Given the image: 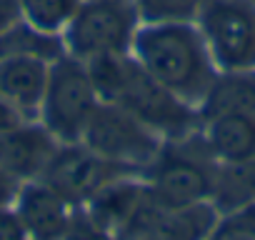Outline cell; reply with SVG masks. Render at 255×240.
<instances>
[{"label":"cell","mask_w":255,"mask_h":240,"mask_svg":"<svg viewBox=\"0 0 255 240\" xmlns=\"http://www.w3.org/2000/svg\"><path fill=\"white\" fill-rule=\"evenodd\" d=\"M208 240H255V205L220 215Z\"/></svg>","instance_id":"cell-20"},{"label":"cell","mask_w":255,"mask_h":240,"mask_svg":"<svg viewBox=\"0 0 255 240\" xmlns=\"http://www.w3.org/2000/svg\"><path fill=\"white\" fill-rule=\"evenodd\" d=\"M208 0H135L143 23H195Z\"/></svg>","instance_id":"cell-19"},{"label":"cell","mask_w":255,"mask_h":240,"mask_svg":"<svg viewBox=\"0 0 255 240\" xmlns=\"http://www.w3.org/2000/svg\"><path fill=\"white\" fill-rule=\"evenodd\" d=\"M20 55H30V58L53 63L65 55L63 35H48V33L35 30L25 20H18L13 28H8L0 35V60L20 58Z\"/></svg>","instance_id":"cell-17"},{"label":"cell","mask_w":255,"mask_h":240,"mask_svg":"<svg viewBox=\"0 0 255 240\" xmlns=\"http://www.w3.org/2000/svg\"><path fill=\"white\" fill-rule=\"evenodd\" d=\"M210 203L220 215L255 205V160L220 163Z\"/></svg>","instance_id":"cell-16"},{"label":"cell","mask_w":255,"mask_h":240,"mask_svg":"<svg viewBox=\"0 0 255 240\" xmlns=\"http://www.w3.org/2000/svg\"><path fill=\"white\" fill-rule=\"evenodd\" d=\"M145 198H148V185L143 175H123L103 185L80 208L100 233H105L110 240H118L135 218Z\"/></svg>","instance_id":"cell-10"},{"label":"cell","mask_w":255,"mask_h":240,"mask_svg":"<svg viewBox=\"0 0 255 240\" xmlns=\"http://www.w3.org/2000/svg\"><path fill=\"white\" fill-rule=\"evenodd\" d=\"M18 20H23L20 0H0V35L8 28H13Z\"/></svg>","instance_id":"cell-24"},{"label":"cell","mask_w":255,"mask_h":240,"mask_svg":"<svg viewBox=\"0 0 255 240\" xmlns=\"http://www.w3.org/2000/svg\"><path fill=\"white\" fill-rule=\"evenodd\" d=\"M20 185H23V180H18L15 175L0 168V208H10L15 203Z\"/></svg>","instance_id":"cell-22"},{"label":"cell","mask_w":255,"mask_h":240,"mask_svg":"<svg viewBox=\"0 0 255 240\" xmlns=\"http://www.w3.org/2000/svg\"><path fill=\"white\" fill-rule=\"evenodd\" d=\"M205 143L215 160H255V113H233L205 120Z\"/></svg>","instance_id":"cell-13"},{"label":"cell","mask_w":255,"mask_h":240,"mask_svg":"<svg viewBox=\"0 0 255 240\" xmlns=\"http://www.w3.org/2000/svg\"><path fill=\"white\" fill-rule=\"evenodd\" d=\"M98 105L100 98L83 60L65 53L50 63L38 120L58 143H80Z\"/></svg>","instance_id":"cell-5"},{"label":"cell","mask_w":255,"mask_h":240,"mask_svg":"<svg viewBox=\"0 0 255 240\" xmlns=\"http://www.w3.org/2000/svg\"><path fill=\"white\" fill-rule=\"evenodd\" d=\"M50 63L30 55L0 60V98L13 103L28 120H38Z\"/></svg>","instance_id":"cell-12"},{"label":"cell","mask_w":255,"mask_h":240,"mask_svg":"<svg viewBox=\"0 0 255 240\" xmlns=\"http://www.w3.org/2000/svg\"><path fill=\"white\" fill-rule=\"evenodd\" d=\"M195 25L218 70H255V5L253 0H208Z\"/></svg>","instance_id":"cell-7"},{"label":"cell","mask_w":255,"mask_h":240,"mask_svg":"<svg viewBox=\"0 0 255 240\" xmlns=\"http://www.w3.org/2000/svg\"><path fill=\"white\" fill-rule=\"evenodd\" d=\"M80 143L100 158L118 163L138 175H143L150 168V163L160 155L165 145V140L158 133H153L145 123H140L133 113L103 100L88 120Z\"/></svg>","instance_id":"cell-6"},{"label":"cell","mask_w":255,"mask_h":240,"mask_svg":"<svg viewBox=\"0 0 255 240\" xmlns=\"http://www.w3.org/2000/svg\"><path fill=\"white\" fill-rule=\"evenodd\" d=\"M123 175H138V173L100 158L83 143H60L38 180L58 190L70 205H83L103 185Z\"/></svg>","instance_id":"cell-8"},{"label":"cell","mask_w":255,"mask_h":240,"mask_svg":"<svg viewBox=\"0 0 255 240\" xmlns=\"http://www.w3.org/2000/svg\"><path fill=\"white\" fill-rule=\"evenodd\" d=\"M140 23L135 0H80L63 30L65 53L83 63L100 55H125Z\"/></svg>","instance_id":"cell-4"},{"label":"cell","mask_w":255,"mask_h":240,"mask_svg":"<svg viewBox=\"0 0 255 240\" xmlns=\"http://www.w3.org/2000/svg\"><path fill=\"white\" fill-rule=\"evenodd\" d=\"M85 65L103 103H115L133 113L163 140H180L195 133L198 123H203L198 108L183 103L155 78H150L130 53L100 55Z\"/></svg>","instance_id":"cell-1"},{"label":"cell","mask_w":255,"mask_h":240,"mask_svg":"<svg viewBox=\"0 0 255 240\" xmlns=\"http://www.w3.org/2000/svg\"><path fill=\"white\" fill-rule=\"evenodd\" d=\"M193 143L195 133L180 140H165L160 155L143 173L148 190L163 208H188L213 198L218 175L215 158L210 148L200 155V148Z\"/></svg>","instance_id":"cell-3"},{"label":"cell","mask_w":255,"mask_h":240,"mask_svg":"<svg viewBox=\"0 0 255 240\" xmlns=\"http://www.w3.org/2000/svg\"><path fill=\"white\" fill-rule=\"evenodd\" d=\"M130 55L163 88L198 108L218 68L195 23H140Z\"/></svg>","instance_id":"cell-2"},{"label":"cell","mask_w":255,"mask_h":240,"mask_svg":"<svg viewBox=\"0 0 255 240\" xmlns=\"http://www.w3.org/2000/svg\"><path fill=\"white\" fill-rule=\"evenodd\" d=\"M13 208L30 240H63L75 210V205L43 180H25Z\"/></svg>","instance_id":"cell-9"},{"label":"cell","mask_w":255,"mask_h":240,"mask_svg":"<svg viewBox=\"0 0 255 240\" xmlns=\"http://www.w3.org/2000/svg\"><path fill=\"white\" fill-rule=\"evenodd\" d=\"M198 113L203 123L218 115L255 113V70H218L215 80L210 83L205 98L198 105Z\"/></svg>","instance_id":"cell-14"},{"label":"cell","mask_w":255,"mask_h":240,"mask_svg":"<svg viewBox=\"0 0 255 240\" xmlns=\"http://www.w3.org/2000/svg\"><path fill=\"white\" fill-rule=\"evenodd\" d=\"M58 145L40 120H25L23 125L0 133V168L23 183L38 180Z\"/></svg>","instance_id":"cell-11"},{"label":"cell","mask_w":255,"mask_h":240,"mask_svg":"<svg viewBox=\"0 0 255 240\" xmlns=\"http://www.w3.org/2000/svg\"><path fill=\"white\" fill-rule=\"evenodd\" d=\"M80 0H20V13L28 25L48 35H63Z\"/></svg>","instance_id":"cell-18"},{"label":"cell","mask_w":255,"mask_h":240,"mask_svg":"<svg viewBox=\"0 0 255 240\" xmlns=\"http://www.w3.org/2000/svg\"><path fill=\"white\" fill-rule=\"evenodd\" d=\"M25 115L13 105V103H8L5 98H0V133L3 130H10V128H18V125H23L25 123Z\"/></svg>","instance_id":"cell-23"},{"label":"cell","mask_w":255,"mask_h":240,"mask_svg":"<svg viewBox=\"0 0 255 240\" xmlns=\"http://www.w3.org/2000/svg\"><path fill=\"white\" fill-rule=\"evenodd\" d=\"M253 5H255V0H253Z\"/></svg>","instance_id":"cell-25"},{"label":"cell","mask_w":255,"mask_h":240,"mask_svg":"<svg viewBox=\"0 0 255 240\" xmlns=\"http://www.w3.org/2000/svg\"><path fill=\"white\" fill-rule=\"evenodd\" d=\"M0 240H30L15 208H0Z\"/></svg>","instance_id":"cell-21"},{"label":"cell","mask_w":255,"mask_h":240,"mask_svg":"<svg viewBox=\"0 0 255 240\" xmlns=\"http://www.w3.org/2000/svg\"><path fill=\"white\" fill-rule=\"evenodd\" d=\"M220 213L210 200L188 208H165L138 240H208Z\"/></svg>","instance_id":"cell-15"}]
</instances>
